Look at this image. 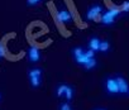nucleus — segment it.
<instances>
[{"label":"nucleus","instance_id":"nucleus-7","mask_svg":"<svg viewBox=\"0 0 129 110\" xmlns=\"http://www.w3.org/2000/svg\"><path fill=\"white\" fill-rule=\"evenodd\" d=\"M100 42H101V39L98 35L90 37L89 38V42H87V49L92 51L94 53H98L99 52V47H100Z\"/></svg>","mask_w":129,"mask_h":110},{"label":"nucleus","instance_id":"nucleus-1","mask_svg":"<svg viewBox=\"0 0 129 110\" xmlns=\"http://www.w3.org/2000/svg\"><path fill=\"white\" fill-rule=\"evenodd\" d=\"M120 15V9L116 7H113L110 9H108L106 12H103V14L100 15V22L103 25H113L116 20V18Z\"/></svg>","mask_w":129,"mask_h":110},{"label":"nucleus","instance_id":"nucleus-16","mask_svg":"<svg viewBox=\"0 0 129 110\" xmlns=\"http://www.w3.org/2000/svg\"><path fill=\"white\" fill-rule=\"evenodd\" d=\"M58 110H74V107L71 106V104L69 101H62L58 105Z\"/></svg>","mask_w":129,"mask_h":110},{"label":"nucleus","instance_id":"nucleus-10","mask_svg":"<svg viewBox=\"0 0 129 110\" xmlns=\"http://www.w3.org/2000/svg\"><path fill=\"white\" fill-rule=\"evenodd\" d=\"M28 79H29L30 87H33V89L41 87V85H42V77H39V76H28Z\"/></svg>","mask_w":129,"mask_h":110},{"label":"nucleus","instance_id":"nucleus-15","mask_svg":"<svg viewBox=\"0 0 129 110\" xmlns=\"http://www.w3.org/2000/svg\"><path fill=\"white\" fill-rule=\"evenodd\" d=\"M120 13L128 15L129 14V0H125V2H123V4L120 5Z\"/></svg>","mask_w":129,"mask_h":110},{"label":"nucleus","instance_id":"nucleus-5","mask_svg":"<svg viewBox=\"0 0 129 110\" xmlns=\"http://www.w3.org/2000/svg\"><path fill=\"white\" fill-rule=\"evenodd\" d=\"M27 56H28V61L34 65V63H38L41 61V52L37 47L34 46H30L28 48V52H27Z\"/></svg>","mask_w":129,"mask_h":110},{"label":"nucleus","instance_id":"nucleus-6","mask_svg":"<svg viewBox=\"0 0 129 110\" xmlns=\"http://www.w3.org/2000/svg\"><path fill=\"white\" fill-rule=\"evenodd\" d=\"M57 20H58L59 23H62V24H66V23L72 22V17H71V14H70L69 10H66V9H59V10L57 12Z\"/></svg>","mask_w":129,"mask_h":110},{"label":"nucleus","instance_id":"nucleus-4","mask_svg":"<svg viewBox=\"0 0 129 110\" xmlns=\"http://www.w3.org/2000/svg\"><path fill=\"white\" fill-rule=\"evenodd\" d=\"M115 81H116V86H118V95L120 96H126L128 90H129V84L128 80L121 76V75H116L115 76Z\"/></svg>","mask_w":129,"mask_h":110},{"label":"nucleus","instance_id":"nucleus-3","mask_svg":"<svg viewBox=\"0 0 129 110\" xmlns=\"http://www.w3.org/2000/svg\"><path fill=\"white\" fill-rule=\"evenodd\" d=\"M104 12V8L100 5V4H92L91 7H89V9L86 10V14H85V19L91 22V20H95L96 18H99Z\"/></svg>","mask_w":129,"mask_h":110},{"label":"nucleus","instance_id":"nucleus-17","mask_svg":"<svg viewBox=\"0 0 129 110\" xmlns=\"http://www.w3.org/2000/svg\"><path fill=\"white\" fill-rule=\"evenodd\" d=\"M41 2H42V0H27V7H29V8L36 7V5H38Z\"/></svg>","mask_w":129,"mask_h":110},{"label":"nucleus","instance_id":"nucleus-12","mask_svg":"<svg viewBox=\"0 0 129 110\" xmlns=\"http://www.w3.org/2000/svg\"><path fill=\"white\" fill-rule=\"evenodd\" d=\"M74 96H75V89H74V86L69 85L66 92H64V97H63V99H64V101L71 102V101L74 100Z\"/></svg>","mask_w":129,"mask_h":110},{"label":"nucleus","instance_id":"nucleus-2","mask_svg":"<svg viewBox=\"0 0 129 110\" xmlns=\"http://www.w3.org/2000/svg\"><path fill=\"white\" fill-rule=\"evenodd\" d=\"M104 90L110 96L118 95V86H116L115 76H106L105 77V80H104Z\"/></svg>","mask_w":129,"mask_h":110},{"label":"nucleus","instance_id":"nucleus-18","mask_svg":"<svg viewBox=\"0 0 129 110\" xmlns=\"http://www.w3.org/2000/svg\"><path fill=\"white\" fill-rule=\"evenodd\" d=\"M4 57H5V48L2 43H0V60H3Z\"/></svg>","mask_w":129,"mask_h":110},{"label":"nucleus","instance_id":"nucleus-8","mask_svg":"<svg viewBox=\"0 0 129 110\" xmlns=\"http://www.w3.org/2000/svg\"><path fill=\"white\" fill-rule=\"evenodd\" d=\"M67 86H69V84H64V82H62V84H58V85L56 86L54 95H56L58 99H62V97H64V92H66V90H67Z\"/></svg>","mask_w":129,"mask_h":110},{"label":"nucleus","instance_id":"nucleus-20","mask_svg":"<svg viewBox=\"0 0 129 110\" xmlns=\"http://www.w3.org/2000/svg\"><path fill=\"white\" fill-rule=\"evenodd\" d=\"M2 97H3V96H2V94H0V101H2Z\"/></svg>","mask_w":129,"mask_h":110},{"label":"nucleus","instance_id":"nucleus-9","mask_svg":"<svg viewBox=\"0 0 129 110\" xmlns=\"http://www.w3.org/2000/svg\"><path fill=\"white\" fill-rule=\"evenodd\" d=\"M110 49H111V44H110V42H109L108 39H103V41L100 42L99 52H101V53L106 54V53H109V52H110Z\"/></svg>","mask_w":129,"mask_h":110},{"label":"nucleus","instance_id":"nucleus-11","mask_svg":"<svg viewBox=\"0 0 129 110\" xmlns=\"http://www.w3.org/2000/svg\"><path fill=\"white\" fill-rule=\"evenodd\" d=\"M98 67V60L96 57H92V58H87L86 63L84 65V68L87 70V71H91V70H95Z\"/></svg>","mask_w":129,"mask_h":110},{"label":"nucleus","instance_id":"nucleus-14","mask_svg":"<svg viewBox=\"0 0 129 110\" xmlns=\"http://www.w3.org/2000/svg\"><path fill=\"white\" fill-rule=\"evenodd\" d=\"M43 75V70L41 67H32L28 70V76H39L42 77Z\"/></svg>","mask_w":129,"mask_h":110},{"label":"nucleus","instance_id":"nucleus-19","mask_svg":"<svg viewBox=\"0 0 129 110\" xmlns=\"http://www.w3.org/2000/svg\"><path fill=\"white\" fill-rule=\"evenodd\" d=\"M92 110H108L106 107H103V106H96V107H94Z\"/></svg>","mask_w":129,"mask_h":110},{"label":"nucleus","instance_id":"nucleus-21","mask_svg":"<svg viewBox=\"0 0 129 110\" xmlns=\"http://www.w3.org/2000/svg\"><path fill=\"white\" fill-rule=\"evenodd\" d=\"M126 96H129V90H128V94H126Z\"/></svg>","mask_w":129,"mask_h":110},{"label":"nucleus","instance_id":"nucleus-13","mask_svg":"<svg viewBox=\"0 0 129 110\" xmlns=\"http://www.w3.org/2000/svg\"><path fill=\"white\" fill-rule=\"evenodd\" d=\"M84 52H85V49H84L82 47H80V46H76V47H74V48L71 49V54H72L74 60L77 58V57H80L81 54H84Z\"/></svg>","mask_w":129,"mask_h":110}]
</instances>
